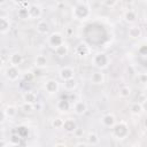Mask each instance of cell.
<instances>
[{
	"label": "cell",
	"mask_w": 147,
	"mask_h": 147,
	"mask_svg": "<svg viewBox=\"0 0 147 147\" xmlns=\"http://www.w3.org/2000/svg\"><path fill=\"white\" fill-rule=\"evenodd\" d=\"M92 10L90 7V3L87 1H76L75 6L71 9V16L75 21L79 22H85L91 17Z\"/></svg>",
	"instance_id": "6da1fadb"
},
{
	"label": "cell",
	"mask_w": 147,
	"mask_h": 147,
	"mask_svg": "<svg viewBox=\"0 0 147 147\" xmlns=\"http://www.w3.org/2000/svg\"><path fill=\"white\" fill-rule=\"evenodd\" d=\"M130 134V127L126 121H117L111 127V136L117 140H125Z\"/></svg>",
	"instance_id": "7a4b0ae2"
},
{
	"label": "cell",
	"mask_w": 147,
	"mask_h": 147,
	"mask_svg": "<svg viewBox=\"0 0 147 147\" xmlns=\"http://www.w3.org/2000/svg\"><path fill=\"white\" fill-rule=\"evenodd\" d=\"M110 56L106 52H98L92 56L91 64L96 69V70H105L109 67L110 64Z\"/></svg>",
	"instance_id": "3957f363"
},
{
	"label": "cell",
	"mask_w": 147,
	"mask_h": 147,
	"mask_svg": "<svg viewBox=\"0 0 147 147\" xmlns=\"http://www.w3.org/2000/svg\"><path fill=\"white\" fill-rule=\"evenodd\" d=\"M64 36L63 33L59 32V31H54L51 32L47 37H46V44L49 48H52L53 51L56 49L59 46H61L62 44H64Z\"/></svg>",
	"instance_id": "277c9868"
},
{
	"label": "cell",
	"mask_w": 147,
	"mask_h": 147,
	"mask_svg": "<svg viewBox=\"0 0 147 147\" xmlns=\"http://www.w3.org/2000/svg\"><path fill=\"white\" fill-rule=\"evenodd\" d=\"M44 90L49 95L56 94L59 92V90H60V83H59V80H56L54 78H49V79L45 80V83H44Z\"/></svg>",
	"instance_id": "5b68a950"
},
{
	"label": "cell",
	"mask_w": 147,
	"mask_h": 147,
	"mask_svg": "<svg viewBox=\"0 0 147 147\" xmlns=\"http://www.w3.org/2000/svg\"><path fill=\"white\" fill-rule=\"evenodd\" d=\"M57 74H59V78L62 82H65L68 79H72V78H75V75H76L75 69L72 67H69V65H64V67L60 68Z\"/></svg>",
	"instance_id": "8992f818"
},
{
	"label": "cell",
	"mask_w": 147,
	"mask_h": 147,
	"mask_svg": "<svg viewBox=\"0 0 147 147\" xmlns=\"http://www.w3.org/2000/svg\"><path fill=\"white\" fill-rule=\"evenodd\" d=\"M5 76L9 82H16L20 79L21 77V70L18 67H13L9 65L6 70H5Z\"/></svg>",
	"instance_id": "52a82bcc"
},
{
	"label": "cell",
	"mask_w": 147,
	"mask_h": 147,
	"mask_svg": "<svg viewBox=\"0 0 147 147\" xmlns=\"http://www.w3.org/2000/svg\"><path fill=\"white\" fill-rule=\"evenodd\" d=\"M29 11V20H39L42 15V8L38 3H30L28 7Z\"/></svg>",
	"instance_id": "ba28073f"
},
{
	"label": "cell",
	"mask_w": 147,
	"mask_h": 147,
	"mask_svg": "<svg viewBox=\"0 0 147 147\" xmlns=\"http://www.w3.org/2000/svg\"><path fill=\"white\" fill-rule=\"evenodd\" d=\"M36 31L38 34L40 36H48L49 31H51V26L49 23L45 20H39L36 24Z\"/></svg>",
	"instance_id": "9c48e42d"
},
{
	"label": "cell",
	"mask_w": 147,
	"mask_h": 147,
	"mask_svg": "<svg viewBox=\"0 0 147 147\" xmlns=\"http://www.w3.org/2000/svg\"><path fill=\"white\" fill-rule=\"evenodd\" d=\"M105 80H106V77H105L103 71L101 70H95L90 76V82L93 85H102L105 84Z\"/></svg>",
	"instance_id": "30bf717a"
},
{
	"label": "cell",
	"mask_w": 147,
	"mask_h": 147,
	"mask_svg": "<svg viewBox=\"0 0 147 147\" xmlns=\"http://www.w3.org/2000/svg\"><path fill=\"white\" fill-rule=\"evenodd\" d=\"M72 110L77 116H83L87 111V103L84 100H77L72 105Z\"/></svg>",
	"instance_id": "8fae6325"
},
{
	"label": "cell",
	"mask_w": 147,
	"mask_h": 147,
	"mask_svg": "<svg viewBox=\"0 0 147 147\" xmlns=\"http://www.w3.org/2000/svg\"><path fill=\"white\" fill-rule=\"evenodd\" d=\"M23 61H24V57L20 52H13L11 54H9V57H8L9 65L20 67L23 63Z\"/></svg>",
	"instance_id": "7c38bea8"
},
{
	"label": "cell",
	"mask_w": 147,
	"mask_h": 147,
	"mask_svg": "<svg viewBox=\"0 0 147 147\" xmlns=\"http://www.w3.org/2000/svg\"><path fill=\"white\" fill-rule=\"evenodd\" d=\"M77 123L72 117H68L65 119H63V125H62V130H64L67 133H74L77 129Z\"/></svg>",
	"instance_id": "4fadbf2b"
},
{
	"label": "cell",
	"mask_w": 147,
	"mask_h": 147,
	"mask_svg": "<svg viewBox=\"0 0 147 147\" xmlns=\"http://www.w3.org/2000/svg\"><path fill=\"white\" fill-rule=\"evenodd\" d=\"M11 29V22L8 16L0 15V34H6Z\"/></svg>",
	"instance_id": "5bb4252c"
},
{
	"label": "cell",
	"mask_w": 147,
	"mask_h": 147,
	"mask_svg": "<svg viewBox=\"0 0 147 147\" xmlns=\"http://www.w3.org/2000/svg\"><path fill=\"white\" fill-rule=\"evenodd\" d=\"M56 110L59 111V113H68L71 108H72V105H71V102L69 101V100H67V99H59L57 101H56Z\"/></svg>",
	"instance_id": "9a60e30c"
},
{
	"label": "cell",
	"mask_w": 147,
	"mask_h": 147,
	"mask_svg": "<svg viewBox=\"0 0 147 147\" xmlns=\"http://www.w3.org/2000/svg\"><path fill=\"white\" fill-rule=\"evenodd\" d=\"M116 122H117V119H116L115 115L110 114V113H108V114H106V115H103L101 117V124L103 126H106V127H110L111 129L115 125Z\"/></svg>",
	"instance_id": "2e32d148"
},
{
	"label": "cell",
	"mask_w": 147,
	"mask_h": 147,
	"mask_svg": "<svg viewBox=\"0 0 147 147\" xmlns=\"http://www.w3.org/2000/svg\"><path fill=\"white\" fill-rule=\"evenodd\" d=\"M142 36V30L138 25H130L127 28V37L131 39H139Z\"/></svg>",
	"instance_id": "e0dca14e"
},
{
	"label": "cell",
	"mask_w": 147,
	"mask_h": 147,
	"mask_svg": "<svg viewBox=\"0 0 147 147\" xmlns=\"http://www.w3.org/2000/svg\"><path fill=\"white\" fill-rule=\"evenodd\" d=\"M123 20L126 23L133 25V23L137 21V13H136V10H133V9H126L123 13Z\"/></svg>",
	"instance_id": "ac0fdd59"
},
{
	"label": "cell",
	"mask_w": 147,
	"mask_h": 147,
	"mask_svg": "<svg viewBox=\"0 0 147 147\" xmlns=\"http://www.w3.org/2000/svg\"><path fill=\"white\" fill-rule=\"evenodd\" d=\"M23 102H28V103H36L38 101V95L36 92L33 91H26L23 93L22 95Z\"/></svg>",
	"instance_id": "d6986e66"
},
{
	"label": "cell",
	"mask_w": 147,
	"mask_h": 147,
	"mask_svg": "<svg viewBox=\"0 0 147 147\" xmlns=\"http://www.w3.org/2000/svg\"><path fill=\"white\" fill-rule=\"evenodd\" d=\"M47 64H48V60H47V57L45 55L39 54V55L36 56V59H34V65H36L37 69H44V68L47 67Z\"/></svg>",
	"instance_id": "ffe728a7"
},
{
	"label": "cell",
	"mask_w": 147,
	"mask_h": 147,
	"mask_svg": "<svg viewBox=\"0 0 147 147\" xmlns=\"http://www.w3.org/2000/svg\"><path fill=\"white\" fill-rule=\"evenodd\" d=\"M3 113L6 115V118H15L18 113V108L15 105H8L3 109Z\"/></svg>",
	"instance_id": "44dd1931"
},
{
	"label": "cell",
	"mask_w": 147,
	"mask_h": 147,
	"mask_svg": "<svg viewBox=\"0 0 147 147\" xmlns=\"http://www.w3.org/2000/svg\"><path fill=\"white\" fill-rule=\"evenodd\" d=\"M76 53L79 56H86L90 53V46L86 42H79L76 47Z\"/></svg>",
	"instance_id": "7402d4cb"
},
{
	"label": "cell",
	"mask_w": 147,
	"mask_h": 147,
	"mask_svg": "<svg viewBox=\"0 0 147 147\" xmlns=\"http://www.w3.org/2000/svg\"><path fill=\"white\" fill-rule=\"evenodd\" d=\"M144 110H145L144 105H141V103H139V102H133V103L131 105V107H130V111H131V114L134 115V116H140V115L144 113Z\"/></svg>",
	"instance_id": "603a6c76"
},
{
	"label": "cell",
	"mask_w": 147,
	"mask_h": 147,
	"mask_svg": "<svg viewBox=\"0 0 147 147\" xmlns=\"http://www.w3.org/2000/svg\"><path fill=\"white\" fill-rule=\"evenodd\" d=\"M68 53H69V46H68L67 42L62 44V45L59 46L56 49H54V54H55L56 56H59V57H64V56L68 55Z\"/></svg>",
	"instance_id": "cb8c5ba5"
},
{
	"label": "cell",
	"mask_w": 147,
	"mask_h": 147,
	"mask_svg": "<svg viewBox=\"0 0 147 147\" xmlns=\"http://www.w3.org/2000/svg\"><path fill=\"white\" fill-rule=\"evenodd\" d=\"M77 86H78V83H77L76 78L68 79V80L63 82V88H64V91H67V92H72V91H75V90L77 88Z\"/></svg>",
	"instance_id": "d4e9b609"
},
{
	"label": "cell",
	"mask_w": 147,
	"mask_h": 147,
	"mask_svg": "<svg viewBox=\"0 0 147 147\" xmlns=\"http://www.w3.org/2000/svg\"><path fill=\"white\" fill-rule=\"evenodd\" d=\"M99 142H100V138H99L98 133H95V132L87 133V136H86V144H88L90 146H96V145H99Z\"/></svg>",
	"instance_id": "484cf974"
},
{
	"label": "cell",
	"mask_w": 147,
	"mask_h": 147,
	"mask_svg": "<svg viewBox=\"0 0 147 147\" xmlns=\"http://www.w3.org/2000/svg\"><path fill=\"white\" fill-rule=\"evenodd\" d=\"M21 139H25V138H28V136H29V127L28 126H25V125H18L17 127H16V132H15Z\"/></svg>",
	"instance_id": "4316f807"
},
{
	"label": "cell",
	"mask_w": 147,
	"mask_h": 147,
	"mask_svg": "<svg viewBox=\"0 0 147 147\" xmlns=\"http://www.w3.org/2000/svg\"><path fill=\"white\" fill-rule=\"evenodd\" d=\"M131 93H132V90H131V87L127 86V85H123V86L119 88V91H118V95H119V98H122V99H127V98L131 95Z\"/></svg>",
	"instance_id": "83f0119b"
},
{
	"label": "cell",
	"mask_w": 147,
	"mask_h": 147,
	"mask_svg": "<svg viewBox=\"0 0 147 147\" xmlns=\"http://www.w3.org/2000/svg\"><path fill=\"white\" fill-rule=\"evenodd\" d=\"M20 109L23 114H32L34 111V103H28V102H23L20 106Z\"/></svg>",
	"instance_id": "f1b7e54d"
},
{
	"label": "cell",
	"mask_w": 147,
	"mask_h": 147,
	"mask_svg": "<svg viewBox=\"0 0 147 147\" xmlns=\"http://www.w3.org/2000/svg\"><path fill=\"white\" fill-rule=\"evenodd\" d=\"M62 125H63V118H61V117H55L51 121V126L55 130L62 129Z\"/></svg>",
	"instance_id": "f546056e"
},
{
	"label": "cell",
	"mask_w": 147,
	"mask_h": 147,
	"mask_svg": "<svg viewBox=\"0 0 147 147\" xmlns=\"http://www.w3.org/2000/svg\"><path fill=\"white\" fill-rule=\"evenodd\" d=\"M17 16L21 20H29V11L26 7H20L17 9Z\"/></svg>",
	"instance_id": "4dcf8cb0"
},
{
	"label": "cell",
	"mask_w": 147,
	"mask_h": 147,
	"mask_svg": "<svg viewBox=\"0 0 147 147\" xmlns=\"http://www.w3.org/2000/svg\"><path fill=\"white\" fill-rule=\"evenodd\" d=\"M22 140H23V139H21L16 133L11 134V137L9 138V142H10L11 146H20L21 142H22Z\"/></svg>",
	"instance_id": "1f68e13d"
},
{
	"label": "cell",
	"mask_w": 147,
	"mask_h": 147,
	"mask_svg": "<svg viewBox=\"0 0 147 147\" xmlns=\"http://www.w3.org/2000/svg\"><path fill=\"white\" fill-rule=\"evenodd\" d=\"M138 53L141 55V56H146L147 55V46L144 44V45H141L139 48H138Z\"/></svg>",
	"instance_id": "d6a6232c"
},
{
	"label": "cell",
	"mask_w": 147,
	"mask_h": 147,
	"mask_svg": "<svg viewBox=\"0 0 147 147\" xmlns=\"http://www.w3.org/2000/svg\"><path fill=\"white\" fill-rule=\"evenodd\" d=\"M117 3H118L117 1H109V0H106V1H103V2H102V5H103V6H107V7H109V8L115 7Z\"/></svg>",
	"instance_id": "836d02e7"
},
{
	"label": "cell",
	"mask_w": 147,
	"mask_h": 147,
	"mask_svg": "<svg viewBox=\"0 0 147 147\" xmlns=\"http://www.w3.org/2000/svg\"><path fill=\"white\" fill-rule=\"evenodd\" d=\"M138 79H139V82H140L141 84H146V82H147V75H146L145 72L139 74V75H138Z\"/></svg>",
	"instance_id": "e575fe53"
},
{
	"label": "cell",
	"mask_w": 147,
	"mask_h": 147,
	"mask_svg": "<svg viewBox=\"0 0 147 147\" xmlns=\"http://www.w3.org/2000/svg\"><path fill=\"white\" fill-rule=\"evenodd\" d=\"M75 147H91L88 144H86V142H83V141H79V142H77L76 145H75Z\"/></svg>",
	"instance_id": "d590c367"
},
{
	"label": "cell",
	"mask_w": 147,
	"mask_h": 147,
	"mask_svg": "<svg viewBox=\"0 0 147 147\" xmlns=\"http://www.w3.org/2000/svg\"><path fill=\"white\" fill-rule=\"evenodd\" d=\"M5 119H6V115H5L3 110H0V124H1V123H3V122H5Z\"/></svg>",
	"instance_id": "8d00e7d4"
},
{
	"label": "cell",
	"mask_w": 147,
	"mask_h": 147,
	"mask_svg": "<svg viewBox=\"0 0 147 147\" xmlns=\"http://www.w3.org/2000/svg\"><path fill=\"white\" fill-rule=\"evenodd\" d=\"M53 147H68L64 142H57V144H55Z\"/></svg>",
	"instance_id": "74e56055"
},
{
	"label": "cell",
	"mask_w": 147,
	"mask_h": 147,
	"mask_svg": "<svg viewBox=\"0 0 147 147\" xmlns=\"http://www.w3.org/2000/svg\"><path fill=\"white\" fill-rule=\"evenodd\" d=\"M74 133H75V134H77V136H80V134H83V133H84V131H80V130L77 127V129H76V131H75Z\"/></svg>",
	"instance_id": "f35d334b"
},
{
	"label": "cell",
	"mask_w": 147,
	"mask_h": 147,
	"mask_svg": "<svg viewBox=\"0 0 147 147\" xmlns=\"http://www.w3.org/2000/svg\"><path fill=\"white\" fill-rule=\"evenodd\" d=\"M3 67V60H2V57H0V69Z\"/></svg>",
	"instance_id": "ab89813d"
},
{
	"label": "cell",
	"mask_w": 147,
	"mask_h": 147,
	"mask_svg": "<svg viewBox=\"0 0 147 147\" xmlns=\"http://www.w3.org/2000/svg\"><path fill=\"white\" fill-rule=\"evenodd\" d=\"M130 147H141V146H140L139 144H133V145H132V146H130Z\"/></svg>",
	"instance_id": "60d3db41"
},
{
	"label": "cell",
	"mask_w": 147,
	"mask_h": 147,
	"mask_svg": "<svg viewBox=\"0 0 147 147\" xmlns=\"http://www.w3.org/2000/svg\"><path fill=\"white\" fill-rule=\"evenodd\" d=\"M2 102V95H1V93H0V103Z\"/></svg>",
	"instance_id": "b9f144b4"
},
{
	"label": "cell",
	"mask_w": 147,
	"mask_h": 147,
	"mask_svg": "<svg viewBox=\"0 0 147 147\" xmlns=\"http://www.w3.org/2000/svg\"><path fill=\"white\" fill-rule=\"evenodd\" d=\"M37 147H45V146H41V145H40V146H37Z\"/></svg>",
	"instance_id": "7bdbcfd3"
},
{
	"label": "cell",
	"mask_w": 147,
	"mask_h": 147,
	"mask_svg": "<svg viewBox=\"0 0 147 147\" xmlns=\"http://www.w3.org/2000/svg\"><path fill=\"white\" fill-rule=\"evenodd\" d=\"M0 57H1V53H0Z\"/></svg>",
	"instance_id": "ee69618b"
}]
</instances>
